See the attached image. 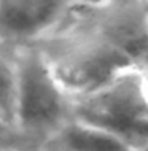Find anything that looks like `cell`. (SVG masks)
<instances>
[{"label": "cell", "mask_w": 148, "mask_h": 151, "mask_svg": "<svg viewBox=\"0 0 148 151\" xmlns=\"http://www.w3.org/2000/svg\"><path fill=\"white\" fill-rule=\"evenodd\" d=\"M13 48L19 78L18 124L14 130H0V151H42L45 142L73 119V99L35 43Z\"/></svg>", "instance_id": "cell-1"}, {"label": "cell", "mask_w": 148, "mask_h": 151, "mask_svg": "<svg viewBox=\"0 0 148 151\" xmlns=\"http://www.w3.org/2000/svg\"><path fill=\"white\" fill-rule=\"evenodd\" d=\"M35 45L43 52L56 80L72 99L104 88L127 68L140 67L129 56L69 16Z\"/></svg>", "instance_id": "cell-2"}, {"label": "cell", "mask_w": 148, "mask_h": 151, "mask_svg": "<svg viewBox=\"0 0 148 151\" xmlns=\"http://www.w3.org/2000/svg\"><path fill=\"white\" fill-rule=\"evenodd\" d=\"M73 118L115 134L135 151L148 146V97L140 67L127 68L104 88L73 99Z\"/></svg>", "instance_id": "cell-3"}, {"label": "cell", "mask_w": 148, "mask_h": 151, "mask_svg": "<svg viewBox=\"0 0 148 151\" xmlns=\"http://www.w3.org/2000/svg\"><path fill=\"white\" fill-rule=\"evenodd\" d=\"M69 18L129 56L137 65L148 62V6L145 0H108L97 6H77Z\"/></svg>", "instance_id": "cell-4"}, {"label": "cell", "mask_w": 148, "mask_h": 151, "mask_svg": "<svg viewBox=\"0 0 148 151\" xmlns=\"http://www.w3.org/2000/svg\"><path fill=\"white\" fill-rule=\"evenodd\" d=\"M72 6V0H0V43H37L64 21Z\"/></svg>", "instance_id": "cell-5"}, {"label": "cell", "mask_w": 148, "mask_h": 151, "mask_svg": "<svg viewBox=\"0 0 148 151\" xmlns=\"http://www.w3.org/2000/svg\"><path fill=\"white\" fill-rule=\"evenodd\" d=\"M42 151H135L118 135L73 118L45 142Z\"/></svg>", "instance_id": "cell-6"}, {"label": "cell", "mask_w": 148, "mask_h": 151, "mask_svg": "<svg viewBox=\"0 0 148 151\" xmlns=\"http://www.w3.org/2000/svg\"><path fill=\"white\" fill-rule=\"evenodd\" d=\"M19 78L14 48L0 43V130H14L18 124Z\"/></svg>", "instance_id": "cell-7"}, {"label": "cell", "mask_w": 148, "mask_h": 151, "mask_svg": "<svg viewBox=\"0 0 148 151\" xmlns=\"http://www.w3.org/2000/svg\"><path fill=\"white\" fill-rule=\"evenodd\" d=\"M105 2H108V0H72V3L77 6H97Z\"/></svg>", "instance_id": "cell-8"}, {"label": "cell", "mask_w": 148, "mask_h": 151, "mask_svg": "<svg viewBox=\"0 0 148 151\" xmlns=\"http://www.w3.org/2000/svg\"><path fill=\"white\" fill-rule=\"evenodd\" d=\"M142 70V81H143V89H145V94L148 97V62L145 65H142L140 67Z\"/></svg>", "instance_id": "cell-9"}, {"label": "cell", "mask_w": 148, "mask_h": 151, "mask_svg": "<svg viewBox=\"0 0 148 151\" xmlns=\"http://www.w3.org/2000/svg\"><path fill=\"white\" fill-rule=\"evenodd\" d=\"M137 151H148V146H145V148H142V150H137Z\"/></svg>", "instance_id": "cell-10"}, {"label": "cell", "mask_w": 148, "mask_h": 151, "mask_svg": "<svg viewBox=\"0 0 148 151\" xmlns=\"http://www.w3.org/2000/svg\"><path fill=\"white\" fill-rule=\"evenodd\" d=\"M145 3H147V6H148V0H145Z\"/></svg>", "instance_id": "cell-11"}]
</instances>
